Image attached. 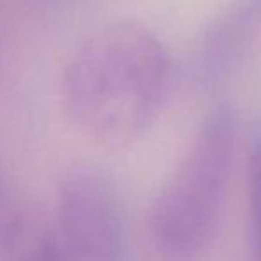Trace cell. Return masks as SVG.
I'll return each mask as SVG.
<instances>
[{"instance_id":"obj_1","label":"cell","mask_w":261,"mask_h":261,"mask_svg":"<svg viewBox=\"0 0 261 261\" xmlns=\"http://www.w3.org/2000/svg\"><path fill=\"white\" fill-rule=\"evenodd\" d=\"M169 57L149 29L103 25L79 43L61 76L69 119L107 148L135 142L155 121L169 87Z\"/></svg>"},{"instance_id":"obj_2","label":"cell","mask_w":261,"mask_h":261,"mask_svg":"<svg viewBox=\"0 0 261 261\" xmlns=\"http://www.w3.org/2000/svg\"><path fill=\"white\" fill-rule=\"evenodd\" d=\"M237 123L220 107L204 123L149 212V234L169 261H192L212 245L226 208Z\"/></svg>"},{"instance_id":"obj_3","label":"cell","mask_w":261,"mask_h":261,"mask_svg":"<svg viewBox=\"0 0 261 261\" xmlns=\"http://www.w3.org/2000/svg\"><path fill=\"white\" fill-rule=\"evenodd\" d=\"M57 245L62 261H123V213L100 171L75 165L57 185Z\"/></svg>"},{"instance_id":"obj_4","label":"cell","mask_w":261,"mask_h":261,"mask_svg":"<svg viewBox=\"0 0 261 261\" xmlns=\"http://www.w3.org/2000/svg\"><path fill=\"white\" fill-rule=\"evenodd\" d=\"M261 36V0H238L215 20L201 39L196 73L206 86L233 75Z\"/></svg>"},{"instance_id":"obj_5","label":"cell","mask_w":261,"mask_h":261,"mask_svg":"<svg viewBox=\"0 0 261 261\" xmlns=\"http://www.w3.org/2000/svg\"><path fill=\"white\" fill-rule=\"evenodd\" d=\"M249 219L254 261H261V135H256L249 149Z\"/></svg>"},{"instance_id":"obj_6","label":"cell","mask_w":261,"mask_h":261,"mask_svg":"<svg viewBox=\"0 0 261 261\" xmlns=\"http://www.w3.org/2000/svg\"><path fill=\"white\" fill-rule=\"evenodd\" d=\"M18 231L14 210L11 204V197L7 192V185L0 176V256L11 247L14 240V234Z\"/></svg>"},{"instance_id":"obj_7","label":"cell","mask_w":261,"mask_h":261,"mask_svg":"<svg viewBox=\"0 0 261 261\" xmlns=\"http://www.w3.org/2000/svg\"><path fill=\"white\" fill-rule=\"evenodd\" d=\"M23 261H62L57 240L52 237L39 240L36 247L27 254V258H23Z\"/></svg>"}]
</instances>
